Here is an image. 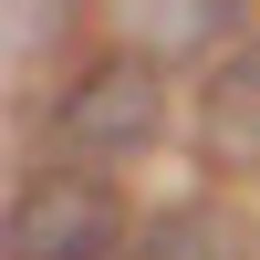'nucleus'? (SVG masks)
<instances>
[{
  "label": "nucleus",
  "instance_id": "1",
  "mask_svg": "<svg viewBox=\"0 0 260 260\" xmlns=\"http://www.w3.org/2000/svg\"><path fill=\"white\" fill-rule=\"evenodd\" d=\"M156 125H167V83H156V62H125V52L94 62V73L52 104V146H62V156H83V167L146 156Z\"/></svg>",
  "mask_w": 260,
  "mask_h": 260
},
{
  "label": "nucleus",
  "instance_id": "2",
  "mask_svg": "<svg viewBox=\"0 0 260 260\" xmlns=\"http://www.w3.org/2000/svg\"><path fill=\"white\" fill-rule=\"evenodd\" d=\"M115 250L136 240H125V198L94 167H62L11 198V260H115Z\"/></svg>",
  "mask_w": 260,
  "mask_h": 260
},
{
  "label": "nucleus",
  "instance_id": "3",
  "mask_svg": "<svg viewBox=\"0 0 260 260\" xmlns=\"http://www.w3.org/2000/svg\"><path fill=\"white\" fill-rule=\"evenodd\" d=\"M198 156L260 167V42H240V52L198 83Z\"/></svg>",
  "mask_w": 260,
  "mask_h": 260
},
{
  "label": "nucleus",
  "instance_id": "4",
  "mask_svg": "<svg viewBox=\"0 0 260 260\" xmlns=\"http://www.w3.org/2000/svg\"><path fill=\"white\" fill-rule=\"evenodd\" d=\"M240 11L250 0H115V21H125L136 52H208V42L240 31Z\"/></svg>",
  "mask_w": 260,
  "mask_h": 260
},
{
  "label": "nucleus",
  "instance_id": "5",
  "mask_svg": "<svg viewBox=\"0 0 260 260\" xmlns=\"http://www.w3.org/2000/svg\"><path fill=\"white\" fill-rule=\"evenodd\" d=\"M125 260H240V219L208 208V198H177V208H156V219L136 229Z\"/></svg>",
  "mask_w": 260,
  "mask_h": 260
},
{
  "label": "nucleus",
  "instance_id": "6",
  "mask_svg": "<svg viewBox=\"0 0 260 260\" xmlns=\"http://www.w3.org/2000/svg\"><path fill=\"white\" fill-rule=\"evenodd\" d=\"M62 21H73V0H11V62H31L42 42H62Z\"/></svg>",
  "mask_w": 260,
  "mask_h": 260
}]
</instances>
